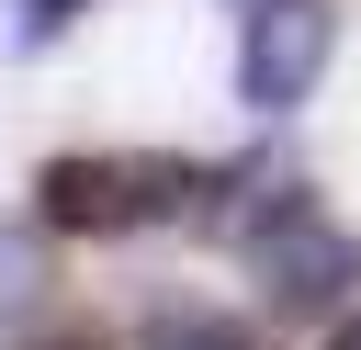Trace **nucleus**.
Listing matches in <instances>:
<instances>
[{
  "label": "nucleus",
  "instance_id": "obj_1",
  "mask_svg": "<svg viewBox=\"0 0 361 350\" xmlns=\"http://www.w3.org/2000/svg\"><path fill=\"white\" fill-rule=\"evenodd\" d=\"M192 192H203V169H180V158H102V147H79V158L34 169V215L56 237H135V226L192 215Z\"/></svg>",
  "mask_w": 361,
  "mask_h": 350
},
{
  "label": "nucleus",
  "instance_id": "obj_2",
  "mask_svg": "<svg viewBox=\"0 0 361 350\" xmlns=\"http://www.w3.org/2000/svg\"><path fill=\"white\" fill-rule=\"evenodd\" d=\"M248 282H259V305H282V316H327V305L361 282V237H350L338 215H316V192H293V203L248 237Z\"/></svg>",
  "mask_w": 361,
  "mask_h": 350
},
{
  "label": "nucleus",
  "instance_id": "obj_3",
  "mask_svg": "<svg viewBox=\"0 0 361 350\" xmlns=\"http://www.w3.org/2000/svg\"><path fill=\"white\" fill-rule=\"evenodd\" d=\"M338 56V11L327 0H259L248 34H237V102L248 113H293Z\"/></svg>",
  "mask_w": 361,
  "mask_h": 350
},
{
  "label": "nucleus",
  "instance_id": "obj_4",
  "mask_svg": "<svg viewBox=\"0 0 361 350\" xmlns=\"http://www.w3.org/2000/svg\"><path fill=\"white\" fill-rule=\"evenodd\" d=\"M147 350H248V327H226V316H192V305H169V316H147Z\"/></svg>",
  "mask_w": 361,
  "mask_h": 350
},
{
  "label": "nucleus",
  "instance_id": "obj_5",
  "mask_svg": "<svg viewBox=\"0 0 361 350\" xmlns=\"http://www.w3.org/2000/svg\"><path fill=\"white\" fill-rule=\"evenodd\" d=\"M34 282H45V271H34V248H23V237H0V316H23V305H34Z\"/></svg>",
  "mask_w": 361,
  "mask_h": 350
},
{
  "label": "nucleus",
  "instance_id": "obj_6",
  "mask_svg": "<svg viewBox=\"0 0 361 350\" xmlns=\"http://www.w3.org/2000/svg\"><path fill=\"white\" fill-rule=\"evenodd\" d=\"M68 11H79V0H11V34H23V45H45Z\"/></svg>",
  "mask_w": 361,
  "mask_h": 350
},
{
  "label": "nucleus",
  "instance_id": "obj_7",
  "mask_svg": "<svg viewBox=\"0 0 361 350\" xmlns=\"http://www.w3.org/2000/svg\"><path fill=\"white\" fill-rule=\"evenodd\" d=\"M34 350H102V339H79V327H68V339H34Z\"/></svg>",
  "mask_w": 361,
  "mask_h": 350
},
{
  "label": "nucleus",
  "instance_id": "obj_8",
  "mask_svg": "<svg viewBox=\"0 0 361 350\" xmlns=\"http://www.w3.org/2000/svg\"><path fill=\"white\" fill-rule=\"evenodd\" d=\"M338 350H361V327H350V339H338Z\"/></svg>",
  "mask_w": 361,
  "mask_h": 350
}]
</instances>
